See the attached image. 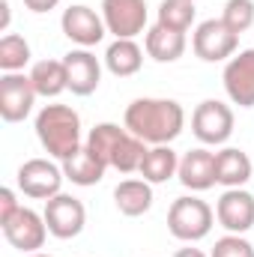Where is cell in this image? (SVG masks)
I'll list each match as a JSON object with an SVG mask.
<instances>
[{"instance_id":"5","label":"cell","mask_w":254,"mask_h":257,"mask_svg":"<svg viewBox=\"0 0 254 257\" xmlns=\"http://www.w3.org/2000/svg\"><path fill=\"white\" fill-rule=\"evenodd\" d=\"M191 132L206 147H221L233 135V111L218 99H203L191 114Z\"/></svg>"},{"instance_id":"19","label":"cell","mask_w":254,"mask_h":257,"mask_svg":"<svg viewBox=\"0 0 254 257\" xmlns=\"http://www.w3.org/2000/svg\"><path fill=\"white\" fill-rule=\"evenodd\" d=\"M180 171V156L171 150V144H162V147H150L144 162H141V177L150 183V186H162L168 183L171 177H177Z\"/></svg>"},{"instance_id":"9","label":"cell","mask_w":254,"mask_h":257,"mask_svg":"<svg viewBox=\"0 0 254 257\" xmlns=\"http://www.w3.org/2000/svg\"><path fill=\"white\" fill-rule=\"evenodd\" d=\"M45 224H48V233L57 236V239H75L84 224H87V209L78 197L72 194H54L51 200H45Z\"/></svg>"},{"instance_id":"13","label":"cell","mask_w":254,"mask_h":257,"mask_svg":"<svg viewBox=\"0 0 254 257\" xmlns=\"http://www.w3.org/2000/svg\"><path fill=\"white\" fill-rule=\"evenodd\" d=\"M215 218L227 233H248L254 227V194L245 189H224L215 203Z\"/></svg>"},{"instance_id":"4","label":"cell","mask_w":254,"mask_h":257,"mask_svg":"<svg viewBox=\"0 0 254 257\" xmlns=\"http://www.w3.org/2000/svg\"><path fill=\"white\" fill-rule=\"evenodd\" d=\"M239 45V33H233L221 18H206L194 27L191 36V51L194 57H200L203 63H221L230 60L236 54Z\"/></svg>"},{"instance_id":"21","label":"cell","mask_w":254,"mask_h":257,"mask_svg":"<svg viewBox=\"0 0 254 257\" xmlns=\"http://www.w3.org/2000/svg\"><path fill=\"white\" fill-rule=\"evenodd\" d=\"M114 203L123 215L138 218V215L150 212V206H153V186L147 180H123L114 189Z\"/></svg>"},{"instance_id":"6","label":"cell","mask_w":254,"mask_h":257,"mask_svg":"<svg viewBox=\"0 0 254 257\" xmlns=\"http://www.w3.org/2000/svg\"><path fill=\"white\" fill-rule=\"evenodd\" d=\"M18 189L33 197V200H51L54 194H60L63 189V165H54L51 159H27L18 174Z\"/></svg>"},{"instance_id":"7","label":"cell","mask_w":254,"mask_h":257,"mask_svg":"<svg viewBox=\"0 0 254 257\" xmlns=\"http://www.w3.org/2000/svg\"><path fill=\"white\" fill-rule=\"evenodd\" d=\"M36 87L24 72H3L0 75V117L6 123H21L30 117L36 105Z\"/></svg>"},{"instance_id":"15","label":"cell","mask_w":254,"mask_h":257,"mask_svg":"<svg viewBox=\"0 0 254 257\" xmlns=\"http://www.w3.org/2000/svg\"><path fill=\"white\" fill-rule=\"evenodd\" d=\"M180 183L191 192H206L215 186V153H209L206 147L189 150L180 159V171H177Z\"/></svg>"},{"instance_id":"14","label":"cell","mask_w":254,"mask_h":257,"mask_svg":"<svg viewBox=\"0 0 254 257\" xmlns=\"http://www.w3.org/2000/svg\"><path fill=\"white\" fill-rule=\"evenodd\" d=\"M72 96H93L102 84V63L90 48H75L63 57Z\"/></svg>"},{"instance_id":"30","label":"cell","mask_w":254,"mask_h":257,"mask_svg":"<svg viewBox=\"0 0 254 257\" xmlns=\"http://www.w3.org/2000/svg\"><path fill=\"white\" fill-rule=\"evenodd\" d=\"M9 27V0H0V30L6 33Z\"/></svg>"},{"instance_id":"29","label":"cell","mask_w":254,"mask_h":257,"mask_svg":"<svg viewBox=\"0 0 254 257\" xmlns=\"http://www.w3.org/2000/svg\"><path fill=\"white\" fill-rule=\"evenodd\" d=\"M57 3H60V0H24V6H27L30 12H36V15H42V12H51V9H57Z\"/></svg>"},{"instance_id":"25","label":"cell","mask_w":254,"mask_h":257,"mask_svg":"<svg viewBox=\"0 0 254 257\" xmlns=\"http://www.w3.org/2000/svg\"><path fill=\"white\" fill-rule=\"evenodd\" d=\"M30 63V45L18 33H6L0 39V69L3 72H24Z\"/></svg>"},{"instance_id":"24","label":"cell","mask_w":254,"mask_h":257,"mask_svg":"<svg viewBox=\"0 0 254 257\" xmlns=\"http://www.w3.org/2000/svg\"><path fill=\"white\" fill-rule=\"evenodd\" d=\"M126 135V126L120 128L117 123H96V126L90 128V135H87V147L111 168V156H114V150H117V144H120V138Z\"/></svg>"},{"instance_id":"27","label":"cell","mask_w":254,"mask_h":257,"mask_svg":"<svg viewBox=\"0 0 254 257\" xmlns=\"http://www.w3.org/2000/svg\"><path fill=\"white\" fill-rule=\"evenodd\" d=\"M209 257H254V245L242 233H227V236L215 239Z\"/></svg>"},{"instance_id":"3","label":"cell","mask_w":254,"mask_h":257,"mask_svg":"<svg viewBox=\"0 0 254 257\" xmlns=\"http://www.w3.org/2000/svg\"><path fill=\"white\" fill-rule=\"evenodd\" d=\"M212 221H215V212L206 200L194 197V194H183L171 203L168 209V230L174 239L180 242H200L209 236L212 230Z\"/></svg>"},{"instance_id":"10","label":"cell","mask_w":254,"mask_h":257,"mask_svg":"<svg viewBox=\"0 0 254 257\" xmlns=\"http://www.w3.org/2000/svg\"><path fill=\"white\" fill-rule=\"evenodd\" d=\"M3 236L12 248L24 251V254H33L45 245L48 239V224H45V215H39L36 209L30 206H21L6 224H3Z\"/></svg>"},{"instance_id":"28","label":"cell","mask_w":254,"mask_h":257,"mask_svg":"<svg viewBox=\"0 0 254 257\" xmlns=\"http://www.w3.org/2000/svg\"><path fill=\"white\" fill-rule=\"evenodd\" d=\"M21 209V203L15 200V192L12 189H0V227Z\"/></svg>"},{"instance_id":"22","label":"cell","mask_w":254,"mask_h":257,"mask_svg":"<svg viewBox=\"0 0 254 257\" xmlns=\"http://www.w3.org/2000/svg\"><path fill=\"white\" fill-rule=\"evenodd\" d=\"M30 81H33V87L42 99H57L63 90H69L66 63L63 60H39L30 69Z\"/></svg>"},{"instance_id":"17","label":"cell","mask_w":254,"mask_h":257,"mask_svg":"<svg viewBox=\"0 0 254 257\" xmlns=\"http://www.w3.org/2000/svg\"><path fill=\"white\" fill-rule=\"evenodd\" d=\"M63 165V177L72 183V186H81V189H87V186H96V183H102V177H105V171H108V165L84 144L78 153H72Z\"/></svg>"},{"instance_id":"12","label":"cell","mask_w":254,"mask_h":257,"mask_svg":"<svg viewBox=\"0 0 254 257\" xmlns=\"http://www.w3.org/2000/svg\"><path fill=\"white\" fill-rule=\"evenodd\" d=\"M221 81H224V93H227V99L233 105L254 108V48H245V51L233 54L224 63Z\"/></svg>"},{"instance_id":"32","label":"cell","mask_w":254,"mask_h":257,"mask_svg":"<svg viewBox=\"0 0 254 257\" xmlns=\"http://www.w3.org/2000/svg\"><path fill=\"white\" fill-rule=\"evenodd\" d=\"M27 257H54V254H45V251H33V254H27Z\"/></svg>"},{"instance_id":"20","label":"cell","mask_w":254,"mask_h":257,"mask_svg":"<svg viewBox=\"0 0 254 257\" xmlns=\"http://www.w3.org/2000/svg\"><path fill=\"white\" fill-rule=\"evenodd\" d=\"M144 66V51L135 39H114L105 51V69L117 78H132Z\"/></svg>"},{"instance_id":"11","label":"cell","mask_w":254,"mask_h":257,"mask_svg":"<svg viewBox=\"0 0 254 257\" xmlns=\"http://www.w3.org/2000/svg\"><path fill=\"white\" fill-rule=\"evenodd\" d=\"M99 12L117 39H135L147 30V0H102Z\"/></svg>"},{"instance_id":"31","label":"cell","mask_w":254,"mask_h":257,"mask_svg":"<svg viewBox=\"0 0 254 257\" xmlns=\"http://www.w3.org/2000/svg\"><path fill=\"white\" fill-rule=\"evenodd\" d=\"M174 257H206V254H203L200 248H191V245H189V248H180Z\"/></svg>"},{"instance_id":"1","label":"cell","mask_w":254,"mask_h":257,"mask_svg":"<svg viewBox=\"0 0 254 257\" xmlns=\"http://www.w3.org/2000/svg\"><path fill=\"white\" fill-rule=\"evenodd\" d=\"M123 126L141 138L150 147H162V144H174L183 126H186V111L177 99H135L123 114Z\"/></svg>"},{"instance_id":"26","label":"cell","mask_w":254,"mask_h":257,"mask_svg":"<svg viewBox=\"0 0 254 257\" xmlns=\"http://www.w3.org/2000/svg\"><path fill=\"white\" fill-rule=\"evenodd\" d=\"M221 21L233 30V33H245L248 27H254V0H227Z\"/></svg>"},{"instance_id":"18","label":"cell","mask_w":254,"mask_h":257,"mask_svg":"<svg viewBox=\"0 0 254 257\" xmlns=\"http://www.w3.org/2000/svg\"><path fill=\"white\" fill-rule=\"evenodd\" d=\"M144 48L156 63H177L186 54V33L168 30L162 24H153L144 36Z\"/></svg>"},{"instance_id":"16","label":"cell","mask_w":254,"mask_h":257,"mask_svg":"<svg viewBox=\"0 0 254 257\" xmlns=\"http://www.w3.org/2000/svg\"><path fill=\"white\" fill-rule=\"evenodd\" d=\"M254 162L236 147H224L215 153V183L224 189H242L251 180Z\"/></svg>"},{"instance_id":"23","label":"cell","mask_w":254,"mask_h":257,"mask_svg":"<svg viewBox=\"0 0 254 257\" xmlns=\"http://www.w3.org/2000/svg\"><path fill=\"white\" fill-rule=\"evenodd\" d=\"M194 12H197L194 0H162L156 24H162L168 30H177V33H186L194 24Z\"/></svg>"},{"instance_id":"2","label":"cell","mask_w":254,"mask_h":257,"mask_svg":"<svg viewBox=\"0 0 254 257\" xmlns=\"http://www.w3.org/2000/svg\"><path fill=\"white\" fill-rule=\"evenodd\" d=\"M36 138L42 144V150L66 162L72 153H78L84 147V132H81V117L75 108L69 105H45L36 114Z\"/></svg>"},{"instance_id":"8","label":"cell","mask_w":254,"mask_h":257,"mask_svg":"<svg viewBox=\"0 0 254 257\" xmlns=\"http://www.w3.org/2000/svg\"><path fill=\"white\" fill-rule=\"evenodd\" d=\"M60 30L69 42H75L78 48H93L105 39L108 27L102 21V12L84 6V3H72L60 15Z\"/></svg>"}]
</instances>
